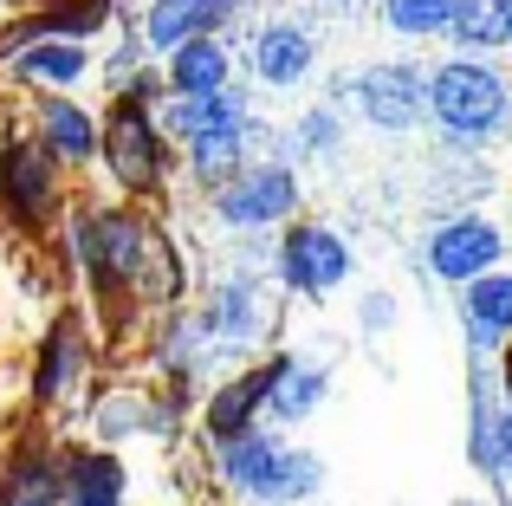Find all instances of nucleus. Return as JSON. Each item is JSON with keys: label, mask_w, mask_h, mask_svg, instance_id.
<instances>
[{"label": "nucleus", "mask_w": 512, "mask_h": 506, "mask_svg": "<svg viewBox=\"0 0 512 506\" xmlns=\"http://www.w3.org/2000/svg\"><path fill=\"white\" fill-rule=\"evenodd\" d=\"M506 111H512L506 78L493 72V65H480V59H448L435 78H428V117H435L454 143L493 137V130L506 124Z\"/></svg>", "instance_id": "nucleus-1"}, {"label": "nucleus", "mask_w": 512, "mask_h": 506, "mask_svg": "<svg viewBox=\"0 0 512 506\" xmlns=\"http://www.w3.org/2000/svg\"><path fill=\"white\" fill-rule=\"evenodd\" d=\"M221 474L240 487V494H260V500H305L318 481H325V468H318V455H299V448L273 442L266 429H247L234 435V442H221Z\"/></svg>", "instance_id": "nucleus-2"}, {"label": "nucleus", "mask_w": 512, "mask_h": 506, "mask_svg": "<svg viewBox=\"0 0 512 506\" xmlns=\"http://www.w3.org/2000/svg\"><path fill=\"white\" fill-rule=\"evenodd\" d=\"M104 163H111V176L124 182L130 195H150L156 182L169 176L163 130H156L150 104H143V98H130V91H117L111 117H104Z\"/></svg>", "instance_id": "nucleus-3"}, {"label": "nucleus", "mask_w": 512, "mask_h": 506, "mask_svg": "<svg viewBox=\"0 0 512 506\" xmlns=\"http://www.w3.org/2000/svg\"><path fill=\"white\" fill-rule=\"evenodd\" d=\"M78 260L91 266L98 279H111V286H124V279L150 273V234H143V221L130 215V208H104V215L78 221Z\"/></svg>", "instance_id": "nucleus-4"}, {"label": "nucleus", "mask_w": 512, "mask_h": 506, "mask_svg": "<svg viewBox=\"0 0 512 506\" xmlns=\"http://www.w3.org/2000/svg\"><path fill=\"white\" fill-rule=\"evenodd\" d=\"M221 221L234 228H266V221H286L299 208V182L286 163H247L234 182H221Z\"/></svg>", "instance_id": "nucleus-5"}, {"label": "nucleus", "mask_w": 512, "mask_h": 506, "mask_svg": "<svg viewBox=\"0 0 512 506\" xmlns=\"http://www.w3.org/2000/svg\"><path fill=\"white\" fill-rule=\"evenodd\" d=\"M0 202L20 221H46L52 202H59V156L26 137L0 143Z\"/></svg>", "instance_id": "nucleus-6"}, {"label": "nucleus", "mask_w": 512, "mask_h": 506, "mask_svg": "<svg viewBox=\"0 0 512 506\" xmlns=\"http://www.w3.org/2000/svg\"><path fill=\"white\" fill-rule=\"evenodd\" d=\"M344 273H350V247L331 228H292L286 247H279V279H286L292 292H305V299L338 292Z\"/></svg>", "instance_id": "nucleus-7"}, {"label": "nucleus", "mask_w": 512, "mask_h": 506, "mask_svg": "<svg viewBox=\"0 0 512 506\" xmlns=\"http://www.w3.org/2000/svg\"><path fill=\"white\" fill-rule=\"evenodd\" d=\"M506 253L500 228L480 215H454L448 228H435V241H428V266H435L441 279H454V286H474V279L493 273V260Z\"/></svg>", "instance_id": "nucleus-8"}, {"label": "nucleus", "mask_w": 512, "mask_h": 506, "mask_svg": "<svg viewBox=\"0 0 512 506\" xmlns=\"http://www.w3.org/2000/svg\"><path fill=\"white\" fill-rule=\"evenodd\" d=\"M350 91H357V111L383 130H409L428 111V85L415 65H370V72H357Z\"/></svg>", "instance_id": "nucleus-9"}, {"label": "nucleus", "mask_w": 512, "mask_h": 506, "mask_svg": "<svg viewBox=\"0 0 512 506\" xmlns=\"http://www.w3.org/2000/svg\"><path fill=\"white\" fill-rule=\"evenodd\" d=\"M234 7H240V0H150L143 39H150L156 52H182L188 39H208Z\"/></svg>", "instance_id": "nucleus-10"}, {"label": "nucleus", "mask_w": 512, "mask_h": 506, "mask_svg": "<svg viewBox=\"0 0 512 506\" xmlns=\"http://www.w3.org/2000/svg\"><path fill=\"white\" fill-rule=\"evenodd\" d=\"M467 448H474V468L493 481H512V409L493 403V383L474 377V422H467Z\"/></svg>", "instance_id": "nucleus-11"}, {"label": "nucleus", "mask_w": 512, "mask_h": 506, "mask_svg": "<svg viewBox=\"0 0 512 506\" xmlns=\"http://www.w3.org/2000/svg\"><path fill=\"white\" fill-rule=\"evenodd\" d=\"M312 59H318L312 33L292 26V20H273V26L253 33V72H260V85H299L312 72Z\"/></svg>", "instance_id": "nucleus-12"}, {"label": "nucleus", "mask_w": 512, "mask_h": 506, "mask_svg": "<svg viewBox=\"0 0 512 506\" xmlns=\"http://www.w3.org/2000/svg\"><path fill=\"white\" fill-rule=\"evenodd\" d=\"M273 370L279 364H260V370H247V377H234V383L214 390V403H208V435L214 442H234V435L253 429V416L273 403Z\"/></svg>", "instance_id": "nucleus-13"}, {"label": "nucleus", "mask_w": 512, "mask_h": 506, "mask_svg": "<svg viewBox=\"0 0 512 506\" xmlns=\"http://www.w3.org/2000/svg\"><path fill=\"white\" fill-rule=\"evenodd\" d=\"M461 325L480 351H493L500 338H512V273H487L474 286H461Z\"/></svg>", "instance_id": "nucleus-14"}, {"label": "nucleus", "mask_w": 512, "mask_h": 506, "mask_svg": "<svg viewBox=\"0 0 512 506\" xmlns=\"http://www.w3.org/2000/svg\"><path fill=\"white\" fill-rule=\"evenodd\" d=\"M260 331V286L247 273L221 279L208 292V312H201V338H227V344H247Z\"/></svg>", "instance_id": "nucleus-15"}, {"label": "nucleus", "mask_w": 512, "mask_h": 506, "mask_svg": "<svg viewBox=\"0 0 512 506\" xmlns=\"http://www.w3.org/2000/svg\"><path fill=\"white\" fill-rule=\"evenodd\" d=\"M163 124L175 137H214V130H234L247 124V104H240V91H188V98H175L163 111Z\"/></svg>", "instance_id": "nucleus-16"}, {"label": "nucleus", "mask_w": 512, "mask_h": 506, "mask_svg": "<svg viewBox=\"0 0 512 506\" xmlns=\"http://www.w3.org/2000/svg\"><path fill=\"white\" fill-rule=\"evenodd\" d=\"M39 143H46L59 163H91V156H98V124H91L78 104L46 98L39 104Z\"/></svg>", "instance_id": "nucleus-17"}, {"label": "nucleus", "mask_w": 512, "mask_h": 506, "mask_svg": "<svg viewBox=\"0 0 512 506\" xmlns=\"http://www.w3.org/2000/svg\"><path fill=\"white\" fill-rule=\"evenodd\" d=\"M325 390H331V377L318 364H305V357H279V370H273V416L279 422H305L318 403H325Z\"/></svg>", "instance_id": "nucleus-18"}, {"label": "nucleus", "mask_w": 512, "mask_h": 506, "mask_svg": "<svg viewBox=\"0 0 512 506\" xmlns=\"http://www.w3.org/2000/svg\"><path fill=\"white\" fill-rule=\"evenodd\" d=\"M78 370H85V338H78L72 318H59V325H52V338L39 344V377H33V390L52 403V396H65L78 383Z\"/></svg>", "instance_id": "nucleus-19"}, {"label": "nucleus", "mask_w": 512, "mask_h": 506, "mask_svg": "<svg viewBox=\"0 0 512 506\" xmlns=\"http://www.w3.org/2000/svg\"><path fill=\"white\" fill-rule=\"evenodd\" d=\"M169 85L182 91H227V46L221 39H188L182 52H169Z\"/></svg>", "instance_id": "nucleus-20"}, {"label": "nucleus", "mask_w": 512, "mask_h": 506, "mask_svg": "<svg viewBox=\"0 0 512 506\" xmlns=\"http://www.w3.org/2000/svg\"><path fill=\"white\" fill-rule=\"evenodd\" d=\"M65 500L72 506H117L124 500V468L117 455H78L65 468Z\"/></svg>", "instance_id": "nucleus-21"}, {"label": "nucleus", "mask_w": 512, "mask_h": 506, "mask_svg": "<svg viewBox=\"0 0 512 506\" xmlns=\"http://www.w3.org/2000/svg\"><path fill=\"white\" fill-rule=\"evenodd\" d=\"M188 163H195L201 182H234L240 169H247V124L214 130V137H195V143H188Z\"/></svg>", "instance_id": "nucleus-22"}, {"label": "nucleus", "mask_w": 512, "mask_h": 506, "mask_svg": "<svg viewBox=\"0 0 512 506\" xmlns=\"http://www.w3.org/2000/svg\"><path fill=\"white\" fill-rule=\"evenodd\" d=\"M383 20L402 39H435V33H454L461 0H383Z\"/></svg>", "instance_id": "nucleus-23"}, {"label": "nucleus", "mask_w": 512, "mask_h": 506, "mask_svg": "<svg viewBox=\"0 0 512 506\" xmlns=\"http://www.w3.org/2000/svg\"><path fill=\"white\" fill-rule=\"evenodd\" d=\"M454 33H461V46H474V52L512 46V0H461Z\"/></svg>", "instance_id": "nucleus-24"}, {"label": "nucleus", "mask_w": 512, "mask_h": 506, "mask_svg": "<svg viewBox=\"0 0 512 506\" xmlns=\"http://www.w3.org/2000/svg\"><path fill=\"white\" fill-rule=\"evenodd\" d=\"M20 78L72 85V78H85V46H78V39H33V46L20 52Z\"/></svg>", "instance_id": "nucleus-25"}, {"label": "nucleus", "mask_w": 512, "mask_h": 506, "mask_svg": "<svg viewBox=\"0 0 512 506\" xmlns=\"http://www.w3.org/2000/svg\"><path fill=\"white\" fill-rule=\"evenodd\" d=\"M59 468H46V461H20V468H7V487H0V500L7 506H59Z\"/></svg>", "instance_id": "nucleus-26"}, {"label": "nucleus", "mask_w": 512, "mask_h": 506, "mask_svg": "<svg viewBox=\"0 0 512 506\" xmlns=\"http://www.w3.org/2000/svg\"><path fill=\"white\" fill-rule=\"evenodd\" d=\"M104 0H78V7H46L33 20V33L39 39H78V33H91V26H104Z\"/></svg>", "instance_id": "nucleus-27"}, {"label": "nucleus", "mask_w": 512, "mask_h": 506, "mask_svg": "<svg viewBox=\"0 0 512 506\" xmlns=\"http://www.w3.org/2000/svg\"><path fill=\"white\" fill-rule=\"evenodd\" d=\"M137 416H150V403H137V396H104L98 403V435L117 442V435H130V429H150V422H137Z\"/></svg>", "instance_id": "nucleus-28"}, {"label": "nucleus", "mask_w": 512, "mask_h": 506, "mask_svg": "<svg viewBox=\"0 0 512 506\" xmlns=\"http://www.w3.org/2000/svg\"><path fill=\"white\" fill-rule=\"evenodd\" d=\"M299 143H305V156H338V143H344L338 117H331V111H312L299 124Z\"/></svg>", "instance_id": "nucleus-29"}, {"label": "nucleus", "mask_w": 512, "mask_h": 506, "mask_svg": "<svg viewBox=\"0 0 512 506\" xmlns=\"http://www.w3.org/2000/svg\"><path fill=\"white\" fill-rule=\"evenodd\" d=\"M363 325H370V331L389 325V299H383V292H376V299H363Z\"/></svg>", "instance_id": "nucleus-30"}, {"label": "nucleus", "mask_w": 512, "mask_h": 506, "mask_svg": "<svg viewBox=\"0 0 512 506\" xmlns=\"http://www.w3.org/2000/svg\"><path fill=\"white\" fill-rule=\"evenodd\" d=\"M506 390H512V357H506Z\"/></svg>", "instance_id": "nucleus-31"}, {"label": "nucleus", "mask_w": 512, "mask_h": 506, "mask_svg": "<svg viewBox=\"0 0 512 506\" xmlns=\"http://www.w3.org/2000/svg\"><path fill=\"white\" fill-rule=\"evenodd\" d=\"M117 506H124V500H117Z\"/></svg>", "instance_id": "nucleus-32"}]
</instances>
